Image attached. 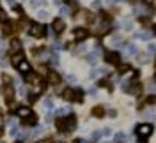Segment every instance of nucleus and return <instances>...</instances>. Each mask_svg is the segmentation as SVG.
Returning a JSON list of instances; mask_svg holds the SVG:
<instances>
[{"mask_svg": "<svg viewBox=\"0 0 156 143\" xmlns=\"http://www.w3.org/2000/svg\"><path fill=\"white\" fill-rule=\"evenodd\" d=\"M55 125H57V129L60 131V133H66V131H75V127H76V117L71 113L69 117H66V118H57Z\"/></svg>", "mask_w": 156, "mask_h": 143, "instance_id": "f257e3e1", "label": "nucleus"}, {"mask_svg": "<svg viewBox=\"0 0 156 143\" xmlns=\"http://www.w3.org/2000/svg\"><path fill=\"white\" fill-rule=\"evenodd\" d=\"M153 134V125L151 124H138L136 125V136L140 138V143H146V140Z\"/></svg>", "mask_w": 156, "mask_h": 143, "instance_id": "f03ea898", "label": "nucleus"}, {"mask_svg": "<svg viewBox=\"0 0 156 143\" xmlns=\"http://www.w3.org/2000/svg\"><path fill=\"white\" fill-rule=\"evenodd\" d=\"M29 34L32 37H43V36H46V27L41 25V23L32 21V23H30V29H29Z\"/></svg>", "mask_w": 156, "mask_h": 143, "instance_id": "7ed1b4c3", "label": "nucleus"}, {"mask_svg": "<svg viewBox=\"0 0 156 143\" xmlns=\"http://www.w3.org/2000/svg\"><path fill=\"white\" fill-rule=\"evenodd\" d=\"M105 62L112 64V66H117V64H121V55L117 51H105Z\"/></svg>", "mask_w": 156, "mask_h": 143, "instance_id": "20e7f679", "label": "nucleus"}, {"mask_svg": "<svg viewBox=\"0 0 156 143\" xmlns=\"http://www.w3.org/2000/svg\"><path fill=\"white\" fill-rule=\"evenodd\" d=\"M2 94H4V97H5V101L11 104V103H12V99H14V87L4 85V87H2Z\"/></svg>", "mask_w": 156, "mask_h": 143, "instance_id": "39448f33", "label": "nucleus"}, {"mask_svg": "<svg viewBox=\"0 0 156 143\" xmlns=\"http://www.w3.org/2000/svg\"><path fill=\"white\" fill-rule=\"evenodd\" d=\"M73 37H75V41H85L89 37V30L78 27V29L73 30Z\"/></svg>", "mask_w": 156, "mask_h": 143, "instance_id": "423d86ee", "label": "nucleus"}, {"mask_svg": "<svg viewBox=\"0 0 156 143\" xmlns=\"http://www.w3.org/2000/svg\"><path fill=\"white\" fill-rule=\"evenodd\" d=\"M51 29L55 30V34H62L64 29H66L64 19H62V18H55V19H53V23H51Z\"/></svg>", "mask_w": 156, "mask_h": 143, "instance_id": "0eeeda50", "label": "nucleus"}, {"mask_svg": "<svg viewBox=\"0 0 156 143\" xmlns=\"http://www.w3.org/2000/svg\"><path fill=\"white\" fill-rule=\"evenodd\" d=\"M16 69H18V73H21V74H29V73H30V64L23 58L18 66H16Z\"/></svg>", "mask_w": 156, "mask_h": 143, "instance_id": "6e6552de", "label": "nucleus"}, {"mask_svg": "<svg viewBox=\"0 0 156 143\" xmlns=\"http://www.w3.org/2000/svg\"><path fill=\"white\" fill-rule=\"evenodd\" d=\"M48 83H51V85H57V83H60V74L58 73H55V71H48Z\"/></svg>", "mask_w": 156, "mask_h": 143, "instance_id": "1a4fd4ad", "label": "nucleus"}, {"mask_svg": "<svg viewBox=\"0 0 156 143\" xmlns=\"http://www.w3.org/2000/svg\"><path fill=\"white\" fill-rule=\"evenodd\" d=\"M21 122H23L25 127H29V125H36V124H37V117H36L34 113H30L27 118H21Z\"/></svg>", "mask_w": 156, "mask_h": 143, "instance_id": "9d476101", "label": "nucleus"}, {"mask_svg": "<svg viewBox=\"0 0 156 143\" xmlns=\"http://www.w3.org/2000/svg\"><path fill=\"white\" fill-rule=\"evenodd\" d=\"M30 113H32V111H30L27 106H18V108H16V115H18L20 118H27Z\"/></svg>", "mask_w": 156, "mask_h": 143, "instance_id": "9b49d317", "label": "nucleus"}, {"mask_svg": "<svg viewBox=\"0 0 156 143\" xmlns=\"http://www.w3.org/2000/svg\"><path fill=\"white\" fill-rule=\"evenodd\" d=\"M73 101L83 103V90L82 88H73Z\"/></svg>", "mask_w": 156, "mask_h": 143, "instance_id": "f8f14e48", "label": "nucleus"}, {"mask_svg": "<svg viewBox=\"0 0 156 143\" xmlns=\"http://www.w3.org/2000/svg\"><path fill=\"white\" fill-rule=\"evenodd\" d=\"M126 92H129V94H133V95H136V94H140V90H142V85L140 83H133V85H129L128 88H124Z\"/></svg>", "mask_w": 156, "mask_h": 143, "instance_id": "ddd939ff", "label": "nucleus"}, {"mask_svg": "<svg viewBox=\"0 0 156 143\" xmlns=\"http://www.w3.org/2000/svg\"><path fill=\"white\" fill-rule=\"evenodd\" d=\"M23 58H25V55H23V51H18V53H14V55H12V60H11V64H12V66L16 67V66L20 64V62L23 60Z\"/></svg>", "mask_w": 156, "mask_h": 143, "instance_id": "4468645a", "label": "nucleus"}, {"mask_svg": "<svg viewBox=\"0 0 156 143\" xmlns=\"http://www.w3.org/2000/svg\"><path fill=\"white\" fill-rule=\"evenodd\" d=\"M103 115H105V108H103V106H94V108H92V117L101 118Z\"/></svg>", "mask_w": 156, "mask_h": 143, "instance_id": "2eb2a0df", "label": "nucleus"}, {"mask_svg": "<svg viewBox=\"0 0 156 143\" xmlns=\"http://www.w3.org/2000/svg\"><path fill=\"white\" fill-rule=\"evenodd\" d=\"M129 69H131L129 64H117V73H119V74H126Z\"/></svg>", "mask_w": 156, "mask_h": 143, "instance_id": "dca6fc26", "label": "nucleus"}, {"mask_svg": "<svg viewBox=\"0 0 156 143\" xmlns=\"http://www.w3.org/2000/svg\"><path fill=\"white\" fill-rule=\"evenodd\" d=\"M62 99L64 101H73V88H66L62 92Z\"/></svg>", "mask_w": 156, "mask_h": 143, "instance_id": "f3484780", "label": "nucleus"}, {"mask_svg": "<svg viewBox=\"0 0 156 143\" xmlns=\"http://www.w3.org/2000/svg\"><path fill=\"white\" fill-rule=\"evenodd\" d=\"M11 49H12V51H16V53L21 51V44H20L18 39H12V41H11Z\"/></svg>", "mask_w": 156, "mask_h": 143, "instance_id": "a211bd4d", "label": "nucleus"}, {"mask_svg": "<svg viewBox=\"0 0 156 143\" xmlns=\"http://www.w3.org/2000/svg\"><path fill=\"white\" fill-rule=\"evenodd\" d=\"M2 32H4L5 36H9L11 32H12V25H11L9 21H7V23H4V30H2Z\"/></svg>", "mask_w": 156, "mask_h": 143, "instance_id": "6ab92c4d", "label": "nucleus"}, {"mask_svg": "<svg viewBox=\"0 0 156 143\" xmlns=\"http://www.w3.org/2000/svg\"><path fill=\"white\" fill-rule=\"evenodd\" d=\"M0 21H2V23H7V14H5L4 11H0Z\"/></svg>", "mask_w": 156, "mask_h": 143, "instance_id": "aec40b11", "label": "nucleus"}, {"mask_svg": "<svg viewBox=\"0 0 156 143\" xmlns=\"http://www.w3.org/2000/svg\"><path fill=\"white\" fill-rule=\"evenodd\" d=\"M87 62H90V64H94V62H96V55H94V53H90V55H87Z\"/></svg>", "mask_w": 156, "mask_h": 143, "instance_id": "412c9836", "label": "nucleus"}, {"mask_svg": "<svg viewBox=\"0 0 156 143\" xmlns=\"http://www.w3.org/2000/svg\"><path fill=\"white\" fill-rule=\"evenodd\" d=\"M30 4H32V5H34V7H37V5H41V4H43V5H44V0H32V2H30Z\"/></svg>", "mask_w": 156, "mask_h": 143, "instance_id": "4be33fe9", "label": "nucleus"}, {"mask_svg": "<svg viewBox=\"0 0 156 143\" xmlns=\"http://www.w3.org/2000/svg\"><path fill=\"white\" fill-rule=\"evenodd\" d=\"M147 103L149 104H156V95H149L147 97Z\"/></svg>", "mask_w": 156, "mask_h": 143, "instance_id": "5701e85b", "label": "nucleus"}, {"mask_svg": "<svg viewBox=\"0 0 156 143\" xmlns=\"http://www.w3.org/2000/svg\"><path fill=\"white\" fill-rule=\"evenodd\" d=\"M92 7H94V9L101 7V0H94V2H92Z\"/></svg>", "mask_w": 156, "mask_h": 143, "instance_id": "b1692460", "label": "nucleus"}, {"mask_svg": "<svg viewBox=\"0 0 156 143\" xmlns=\"http://www.w3.org/2000/svg\"><path fill=\"white\" fill-rule=\"evenodd\" d=\"M101 134H105V136H110V134H112V131H110L108 127H105V129H103V133H101Z\"/></svg>", "mask_w": 156, "mask_h": 143, "instance_id": "393cba45", "label": "nucleus"}, {"mask_svg": "<svg viewBox=\"0 0 156 143\" xmlns=\"http://www.w3.org/2000/svg\"><path fill=\"white\" fill-rule=\"evenodd\" d=\"M149 53H156V46L154 44H149Z\"/></svg>", "mask_w": 156, "mask_h": 143, "instance_id": "a878e982", "label": "nucleus"}, {"mask_svg": "<svg viewBox=\"0 0 156 143\" xmlns=\"http://www.w3.org/2000/svg\"><path fill=\"white\" fill-rule=\"evenodd\" d=\"M5 2H7V4H9L11 7H16V5H18V4H16V2H14V0H5Z\"/></svg>", "mask_w": 156, "mask_h": 143, "instance_id": "bb28decb", "label": "nucleus"}, {"mask_svg": "<svg viewBox=\"0 0 156 143\" xmlns=\"http://www.w3.org/2000/svg\"><path fill=\"white\" fill-rule=\"evenodd\" d=\"M37 143H53V141H51V140H50V138H46V140H39Z\"/></svg>", "mask_w": 156, "mask_h": 143, "instance_id": "cd10ccee", "label": "nucleus"}, {"mask_svg": "<svg viewBox=\"0 0 156 143\" xmlns=\"http://www.w3.org/2000/svg\"><path fill=\"white\" fill-rule=\"evenodd\" d=\"M2 127H4V117L0 115V133H2Z\"/></svg>", "mask_w": 156, "mask_h": 143, "instance_id": "c85d7f7f", "label": "nucleus"}, {"mask_svg": "<svg viewBox=\"0 0 156 143\" xmlns=\"http://www.w3.org/2000/svg\"><path fill=\"white\" fill-rule=\"evenodd\" d=\"M99 136H101V133H94V134H92V138H94V140H98Z\"/></svg>", "mask_w": 156, "mask_h": 143, "instance_id": "c756f323", "label": "nucleus"}, {"mask_svg": "<svg viewBox=\"0 0 156 143\" xmlns=\"http://www.w3.org/2000/svg\"><path fill=\"white\" fill-rule=\"evenodd\" d=\"M144 2H146V4H151V2H153V0H144Z\"/></svg>", "mask_w": 156, "mask_h": 143, "instance_id": "7c9ffc66", "label": "nucleus"}, {"mask_svg": "<svg viewBox=\"0 0 156 143\" xmlns=\"http://www.w3.org/2000/svg\"><path fill=\"white\" fill-rule=\"evenodd\" d=\"M64 2H68V4H69V2H71V0H64Z\"/></svg>", "mask_w": 156, "mask_h": 143, "instance_id": "2f4dec72", "label": "nucleus"}, {"mask_svg": "<svg viewBox=\"0 0 156 143\" xmlns=\"http://www.w3.org/2000/svg\"><path fill=\"white\" fill-rule=\"evenodd\" d=\"M14 143H23V141H14Z\"/></svg>", "mask_w": 156, "mask_h": 143, "instance_id": "473e14b6", "label": "nucleus"}, {"mask_svg": "<svg viewBox=\"0 0 156 143\" xmlns=\"http://www.w3.org/2000/svg\"><path fill=\"white\" fill-rule=\"evenodd\" d=\"M154 34H156V27H154Z\"/></svg>", "mask_w": 156, "mask_h": 143, "instance_id": "72a5a7b5", "label": "nucleus"}, {"mask_svg": "<svg viewBox=\"0 0 156 143\" xmlns=\"http://www.w3.org/2000/svg\"><path fill=\"white\" fill-rule=\"evenodd\" d=\"M154 80H156V73H154Z\"/></svg>", "mask_w": 156, "mask_h": 143, "instance_id": "f704fd0d", "label": "nucleus"}]
</instances>
